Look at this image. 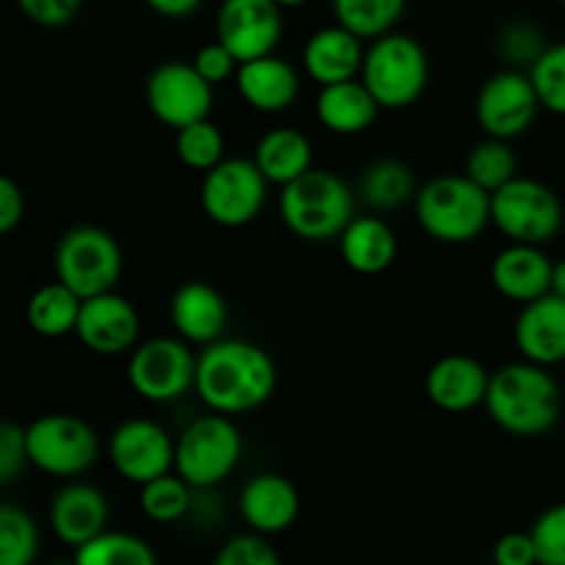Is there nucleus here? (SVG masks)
Listing matches in <instances>:
<instances>
[{"label":"nucleus","instance_id":"obj_1","mask_svg":"<svg viewBox=\"0 0 565 565\" xmlns=\"http://www.w3.org/2000/svg\"><path fill=\"white\" fill-rule=\"evenodd\" d=\"M276 390V364L248 340H215L202 348L193 392L210 412L237 417L257 412Z\"/></svg>","mask_w":565,"mask_h":565},{"label":"nucleus","instance_id":"obj_2","mask_svg":"<svg viewBox=\"0 0 565 565\" xmlns=\"http://www.w3.org/2000/svg\"><path fill=\"white\" fill-rule=\"evenodd\" d=\"M486 408L505 434L535 439L550 434L561 419V386L544 364L524 359L491 373Z\"/></svg>","mask_w":565,"mask_h":565},{"label":"nucleus","instance_id":"obj_3","mask_svg":"<svg viewBox=\"0 0 565 565\" xmlns=\"http://www.w3.org/2000/svg\"><path fill=\"white\" fill-rule=\"evenodd\" d=\"M279 215L287 230L309 243L340 241L353 215V191L342 177L309 169L298 180L281 185Z\"/></svg>","mask_w":565,"mask_h":565},{"label":"nucleus","instance_id":"obj_4","mask_svg":"<svg viewBox=\"0 0 565 565\" xmlns=\"http://www.w3.org/2000/svg\"><path fill=\"white\" fill-rule=\"evenodd\" d=\"M414 213L434 241L469 243L491 224V193L467 174H441L419 188Z\"/></svg>","mask_w":565,"mask_h":565},{"label":"nucleus","instance_id":"obj_5","mask_svg":"<svg viewBox=\"0 0 565 565\" xmlns=\"http://www.w3.org/2000/svg\"><path fill=\"white\" fill-rule=\"evenodd\" d=\"M364 86L373 92L381 108L401 110L417 103L425 94L430 77L428 53L417 39L406 33H384L373 39L364 53L362 75Z\"/></svg>","mask_w":565,"mask_h":565},{"label":"nucleus","instance_id":"obj_6","mask_svg":"<svg viewBox=\"0 0 565 565\" xmlns=\"http://www.w3.org/2000/svg\"><path fill=\"white\" fill-rule=\"evenodd\" d=\"M243 456V436L232 417L207 414L188 425L177 439L174 469L193 489H213L235 472Z\"/></svg>","mask_w":565,"mask_h":565},{"label":"nucleus","instance_id":"obj_7","mask_svg":"<svg viewBox=\"0 0 565 565\" xmlns=\"http://www.w3.org/2000/svg\"><path fill=\"white\" fill-rule=\"evenodd\" d=\"M491 224L511 243L552 241L563 226V204L550 185L513 177L491 193Z\"/></svg>","mask_w":565,"mask_h":565},{"label":"nucleus","instance_id":"obj_8","mask_svg":"<svg viewBox=\"0 0 565 565\" xmlns=\"http://www.w3.org/2000/svg\"><path fill=\"white\" fill-rule=\"evenodd\" d=\"M121 276V248L99 226H75L55 246V279L81 298L114 290Z\"/></svg>","mask_w":565,"mask_h":565},{"label":"nucleus","instance_id":"obj_9","mask_svg":"<svg viewBox=\"0 0 565 565\" xmlns=\"http://www.w3.org/2000/svg\"><path fill=\"white\" fill-rule=\"evenodd\" d=\"M28 461L39 472L75 478L99 458V439L86 419L75 414H44L25 428Z\"/></svg>","mask_w":565,"mask_h":565},{"label":"nucleus","instance_id":"obj_10","mask_svg":"<svg viewBox=\"0 0 565 565\" xmlns=\"http://www.w3.org/2000/svg\"><path fill=\"white\" fill-rule=\"evenodd\" d=\"M268 177L259 166L246 158H224L218 166L204 171L202 210L213 224L235 230L246 226L263 213L268 202Z\"/></svg>","mask_w":565,"mask_h":565},{"label":"nucleus","instance_id":"obj_11","mask_svg":"<svg viewBox=\"0 0 565 565\" xmlns=\"http://www.w3.org/2000/svg\"><path fill=\"white\" fill-rule=\"evenodd\" d=\"M196 362L191 342L182 337H152L132 348L127 381L149 403H171L196 386Z\"/></svg>","mask_w":565,"mask_h":565},{"label":"nucleus","instance_id":"obj_12","mask_svg":"<svg viewBox=\"0 0 565 565\" xmlns=\"http://www.w3.org/2000/svg\"><path fill=\"white\" fill-rule=\"evenodd\" d=\"M147 108L158 121L171 130L210 119L213 110V83L204 81L202 72L185 61H166L154 66L143 86Z\"/></svg>","mask_w":565,"mask_h":565},{"label":"nucleus","instance_id":"obj_13","mask_svg":"<svg viewBox=\"0 0 565 565\" xmlns=\"http://www.w3.org/2000/svg\"><path fill=\"white\" fill-rule=\"evenodd\" d=\"M539 108L541 99L533 81L519 70H502L491 75L475 99L480 130L505 141L527 132L539 116Z\"/></svg>","mask_w":565,"mask_h":565},{"label":"nucleus","instance_id":"obj_14","mask_svg":"<svg viewBox=\"0 0 565 565\" xmlns=\"http://www.w3.org/2000/svg\"><path fill=\"white\" fill-rule=\"evenodd\" d=\"M274 0H224L215 17V39L232 50L237 61L270 55L279 44L285 20Z\"/></svg>","mask_w":565,"mask_h":565},{"label":"nucleus","instance_id":"obj_15","mask_svg":"<svg viewBox=\"0 0 565 565\" xmlns=\"http://www.w3.org/2000/svg\"><path fill=\"white\" fill-rule=\"evenodd\" d=\"M110 463L127 483L143 486L171 472L177 445L163 425L152 419H127L110 434Z\"/></svg>","mask_w":565,"mask_h":565},{"label":"nucleus","instance_id":"obj_16","mask_svg":"<svg viewBox=\"0 0 565 565\" xmlns=\"http://www.w3.org/2000/svg\"><path fill=\"white\" fill-rule=\"evenodd\" d=\"M138 331H141V320L125 296L108 290L83 298L75 337L92 353L119 356V353L132 351V345H138Z\"/></svg>","mask_w":565,"mask_h":565},{"label":"nucleus","instance_id":"obj_17","mask_svg":"<svg viewBox=\"0 0 565 565\" xmlns=\"http://www.w3.org/2000/svg\"><path fill=\"white\" fill-rule=\"evenodd\" d=\"M513 340L527 362L544 367L565 362V298L546 292L535 301L522 303Z\"/></svg>","mask_w":565,"mask_h":565},{"label":"nucleus","instance_id":"obj_18","mask_svg":"<svg viewBox=\"0 0 565 565\" xmlns=\"http://www.w3.org/2000/svg\"><path fill=\"white\" fill-rule=\"evenodd\" d=\"M491 373L472 356H441L434 362L425 379V392L430 403L447 414H467L472 408L486 406Z\"/></svg>","mask_w":565,"mask_h":565},{"label":"nucleus","instance_id":"obj_19","mask_svg":"<svg viewBox=\"0 0 565 565\" xmlns=\"http://www.w3.org/2000/svg\"><path fill=\"white\" fill-rule=\"evenodd\" d=\"M169 318L174 326L177 337H182L191 345H210L221 340L226 329V309L224 296L207 281H185L174 290L169 303Z\"/></svg>","mask_w":565,"mask_h":565},{"label":"nucleus","instance_id":"obj_20","mask_svg":"<svg viewBox=\"0 0 565 565\" xmlns=\"http://www.w3.org/2000/svg\"><path fill=\"white\" fill-rule=\"evenodd\" d=\"M301 500L296 486L276 472L254 475L241 491V516L248 530L263 535H279L296 524Z\"/></svg>","mask_w":565,"mask_h":565},{"label":"nucleus","instance_id":"obj_21","mask_svg":"<svg viewBox=\"0 0 565 565\" xmlns=\"http://www.w3.org/2000/svg\"><path fill=\"white\" fill-rule=\"evenodd\" d=\"M364 53L362 36L348 31L345 25H326L315 31L303 44V70L318 86L351 81L362 75Z\"/></svg>","mask_w":565,"mask_h":565},{"label":"nucleus","instance_id":"obj_22","mask_svg":"<svg viewBox=\"0 0 565 565\" xmlns=\"http://www.w3.org/2000/svg\"><path fill=\"white\" fill-rule=\"evenodd\" d=\"M235 83L243 103L259 114H281V110L292 108L301 94L298 72L287 61L276 58L274 53L243 61L237 66Z\"/></svg>","mask_w":565,"mask_h":565},{"label":"nucleus","instance_id":"obj_23","mask_svg":"<svg viewBox=\"0 0 565 565\" xmlns=\"http://www.w3.org/2000/svg\"><path fill=\"white\" fill-rule=\"evenodd\" d=\"M552 263L535 243H511L491 263V281L508 301L527 303L552 292Z\"/></svg>","mask_w":565,"mask_h":565},{"label":"nucleus","instance_id":"obj_24","mask_svg":"<svg viewBox=\"0 0 565 565\" xmlns=\"http://www.w3.org/2000/svg\"><path fill=\"white\" fill-rule=\"evenodd\" d=\"M108 516V500L103 491L88 483L64 486L50 505V527H53L55 539L72 550L103 533Z\"/></svg>","mask_w":565,"mask_h":565},{"label":"nucleus","instance_id":"obj_25","mask_svg":"<svg viewBox=\"0 0 565 565\" xmlns=\"http://www.w3.org/2000/svg\"><path fill=\"white\" fill-rule=\"evenodd\" d=\"M381 110L384 108L373 97V92L364 86L362 77L320 86L318 103H315L318 121L337 136H359V132L370 130Z\"/></svg>","mask_w":565,"mask_h":565},{"label":"nucleus","instance_id":"obj_26","mask_svg":"<svg viewBox=\"0 0 565 565\" xmlns=\"http://www.w3.org/2000/svg\"><path fill=\"white\" fill-rule=\"evenodd\" d=\"M342 263L362 276L384 274L397 257V235L379 215H359L340 235Z\"/></svg>","mask_w":565,"mask_h":565},{"label":"nucleus","instance_id":"obj_27","mask_svg":"<svg viewBox=\"0 0 565 565\" xmlns=\"http://www.w3.org/2000/svg\"><path fill=\"white\" fill-rule=\"evenodd\" d=\"M254 163L268 182L287 185L312 169V141L296 127H276L257 141Z\"/></svg>","mask_w":565,"mask_h":565},{"label":"nucleus","instance_id":"obj_28","mask_svg":"<svg viewBox=\"0 0 565 565\" xmlns=\"http://www.w3.org/2000/svg\"><path fill=\"white\" fill-rule=\"evenodd\" d=\"M83 298L64 281H50L42 285L28 298V326L44 340H58V337L75 334L77 318H81Z\"/></svg>","mask_w":565,"mask_h":565},{"label":"nucleus","instance_id":"obj_29","mask_svg":"<svg viewBox=\"0 0 565 565\" xmlns=\"http://www.w3.org/2000/svg\"><path fill=\"white\" fill-rule=\"evenodd\" d=\"M359 193L373 210H395L414 196V174L403 160L384 158L364 169Z\"/></svg>","mask_w":565,"mask_h":565},{"label":"nucleus","instance_id":"obj_30","mask_svg":"<svg viewBox=\"0 0 565 565\" xmlns=\"http://www.w3.org/2000/svg\"><path fill=\"white\" fill-rule=\"evenodd\" d=\"M77 565H154L158 555L143 539L119 530H103L75 550Z\"/></svg>","mask_w":565,"mask_h":565},{"label":"nucleus","instance_id":"obj_31","mask_svg":"<svg viewBox=\"0 0 565 565\" xmlns=\"http://www.w3.org/2000/svg\"><path fill=\"white\" fill-rule=\"evenodd\" d=\"M408 0H331L340 25L362 39H379L397 25Z\"/></svg>","mask_w":565,"mask_h":565},{"label":"nucleus","instance_id":"obj_32","mask_svg":"<svg viewBox=\"0 0 565 565\" xmlns=\"http://www.w3.org/2000/svg\"><path fill=\"white\" fill-rule=\"evenodd\" d=\"M191 491L193 486L182 475L166 472L141 486V500L138 502H141L143 516L158 524H171L180 522L191 511Z\"/></svg>","mask_w":565,"mask_h":565},{"label":"nucleus","instance_id":"obj_33","mask_svg":"<svg viewBox=\"0 0 565 565\" xmlns=\"http://www.w3.org/2000/svg\"><path fill=\"white\" fill-rule=\"evenodd\" d=\"M174 152L180 158L182 166L193 171H210L213 166H218L224 160L226 141L224 132L213 125L210 119L193 121L177 130L174 138Z\"/></svg>","mask_w":565,"mask_h":565},{"label":"nucleus","instance_id":"obj_34","mask_svg":"<svg viewBox=\"0 0 565 565\" xmlns=\"http://www.w3.org/2000/svg\"><path fill=\"white\" fill-rule=\"evenodd\" d=\"M467 177H472L489 193L511 182L516 177V154L508 147L505 138L486 136L483 141L475 143L467 158Z\"/></svg>","mask_w":565,"mask_h":565},{"label":"nucleus","instance_id":"obj_35","mask_svg":"<svg viewBox=\"0 0 565 565\" xmlns=\"http://www.w3.org/2000/svg\"><path fill=\"white\" fill-rule=\"evenodd\" d=\"M39 552V530L31 513L17 505L0 508V565H31Z\"/></svg>","mask_w":565,"mask_h":565},{"label":"nucleus","instance_id":"obj_36","mask_svg":"<svg viewBox=\"0 0 565 565\" xmlns=\"http://www.w3.org/2000/svg\"><path fill=\"white\" fill-rule=\"evenodd\" d=\"M530 81L539 92L541 108L565 116V42L552 44L530 66Z\"/></svg>","mask_w":565,"mask_h":565},{"label":"nucleus","instance_id":"obj_37","mask_svg":"<svg viewBox=\"0 0 565 565\" xmlns=\"http://www.w3.org/2000/svg\"><path fill=\"white\" fill-rule=\"evenodd\" d=\"M541 565H565V502L552 505L530 530Z\"/></svg>","mask_w":565,"mask_h":565},{"label":"nucleus","instance_id":"obj_38","mask_svg":"<svg viewBox=\"0 0 565 565\" xmlns=\"http://www.w3.org/2000/svg\"><path fill=\"white\" fill-rule=\"evenodd\" d=\"M497 47H500V53L505 55V61H511V64L533 66L535 61H539V55L546 50V44L533 22L516 20L508 22V25L502 28L500 39H497Z\"/></svg>","mask_w":565,"mask_h":565},{"label":"nucleus","instance_id":"obj_39","mask_svg":"<svg viewBox=\"0 0 565 565\" xmlns=\"http://www.w3.org/2000/svg\"><path fill=\"white\" fill-rule=\"evenodd\" d=\"M218 565H276L279 563V552L268 541V535L257 533H241L235 539L226 541L215 555Z\"/></svg>","mask_w":565,"mask_h":565},{"label":"nucleus","instance_id":"obj_40","mask_svg":"<svg viewBox=\"0 0 565 565\" xmlns=\"http://www.w3.org/2000/svg\"><path fill=\"white\" fill-rule=\"evenodd\" d=\"M28 461V439H25V428H20L17 423H9L6 419L0 425V480L3 483H11L17 475L22 472V467Z\"/></svg>","mask_w":565,"mask_h":565},{"label":"nucleus","instance_id":"obj_41","mask_svg":"<svg viewBox=\"0 0 565 565\" xmlns=\"http://www.w3.org/2000/svg\"><path fill=\"white\" fill-rule=\"evenodd\" d=\"M193 66L202 72L204 81H210L213 86H218V83L230 81V77L237 75V66H241V61L232 55V50L226 47V44H221L218 39H215V42L204 44V47L193 55Z\"/></svg>","mask_w":565,"mask_h":565},{"label":"nucleus","instance_id":"obj_42","mask_svg":"<svg viewBox=\"0 0 565 565\" xmlns=\"http://www.w3.org/2000/svg\"><path fill=\"white\" fill-rule=\"evenodd\" d=\"M22 14L42 28H61L75 20L83 0H14Z\"/></svg>","mask_w":565,"mask_h":565},{"label":"nucleus","instance_id":"obj_43","mask_svg":"<svg viewBox=\"0 0 565 565\" xmlns=\"http://www.w3.org/2000/svg\"><path fill=\"white\" fill-rule=\"evenodd\" d=\"M497 565H533L539 563L535 541L530 533H505L494 544Z\"/></svg>","mask_w":565,"mask_h":565},{"label":"nucleus","instance_id":"obj_44","mask_svg":"<svg viewBox=\"0 0 565 565\" xmlns=\"http://www.w3.org/2000/svg\"><path fill=\"white\" fill-rule=\"evenodd\" d=\"M25 218V193L11 177H0V232L11 235Z\"/></svg>","mask_w":565,"mask_h":565},{"label":"nucleus","instance_id":"obj_45","mask_svg":"<svg viewBox=\"0 0 565 565\" xmlns=\"http://www.w3.org/2000/svg\"><path fill=\"white\" fill-rule=\"evenodd\" d=\"M143 3L166 20H185L202 6V0H143Z\"/></svg>","mask_w":565,"mask_h":565},{"label":"nucleus","instance_id":"obj_46","mask_svg":"<svg viewBox=\"0 0 565 565\" xmlns=\"http://www.w3.org/2000/svg\"><path fill=\"white\" fill-rule=\"evenodd\" d=\"M552 292L565 298V259H557L555 268H552Z\"/></svg>","mask_w":565,"mask_h":565},{"label":"nucleus","instance_id":"obj_47","mask_svg":"<svg viewBox=\"0 0 565 565\" xmlns=\"http://www.w3.org/2000/svg\"><path fill=\"white\" fill-rule=\"evenodd\" d=\"M274 3L279 6V9H301L307 0H274Z\"/></svg>","mask_w":565,"mask_h":565},{"label":"nucleus","instance_id":"obj_48","mask_svg":"<svg viewBox=\"0 0 565 565\" xmlns=\"http://www.w3.org/2000/svg\"><path fill=\"white\" fill-rule=\"evenodd\" d=\"M561 3H563V9H565V0H561Z\"/></svg>","mask_w":565,"mask_h":565}]
</instances>
